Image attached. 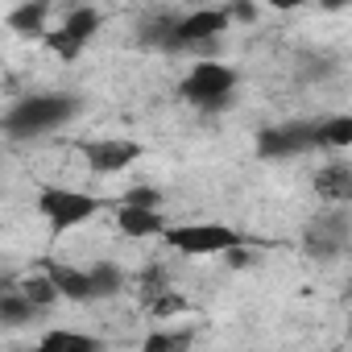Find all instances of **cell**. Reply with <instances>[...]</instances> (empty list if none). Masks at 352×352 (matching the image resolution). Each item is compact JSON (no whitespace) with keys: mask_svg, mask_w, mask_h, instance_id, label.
Segmentation results:
<instances>
[{"mask_svg":"<svg viewBox=\"0 0 352 352\" xmlns=\"http://www.w3.org/2000/svg\"><path fill=\"white\" fill-rule=\"evenodd\" d=\"M46 17H50V5H21L9 13V30L25 38H46Z\"/></svg>","mask_w":352,"mask_h":352,"instance_id":"4fadbf2b","label":"cell"},{"mask_svg":"<svg viewBox=\"0 0 352 352\" xmlns=\"http://www.w3.org/2000/svg\"><path fill=\"white\" fill-rule=\"evenodd\" d=\"M319 120H286V124H274V129H261L257 133V153L261 157H298V153H311L319 149Z\"/></svg>","mask_w":352,"mask_h":352,"instance_id":"5b68a950","label":"cell"},{"mask_svg":"<svg viewBox=\"0 0 352 352\" xmlns=\"http://www.w3.org/2000/svg\"><path fill=\"white\" fill-rule=\"evenodd\" d=\"M83 157H87V166L96 174H116V170H129L141 157V145L124 141V137H100V141L83 145Z\"/></svg>","mask_w":352,"mask_h":352,"instance_id":"52a82bcc","label":"cell"},{"mask_svg":"<svg viewBox=\"0 0 352 352\" xmlns=\"http://www.w3.org/2000/svg\"><path fill=\"white\" fill-rule=\"evenodd\" d=\"M34 352H100V340L87 331H75V327H50Z\"/></svg>","mask_w":352,"mask_h":352,"instance_id":"8fae6325","label":"cell"},{"mask_svg":"<svg viewBox=\"0 0 352 352\" xmlns=\"http://www.w3.org/2000/svg\"><path fill=\"white\" fill-rule=\"evenodd\" d=\"M224 30H228V9H195L187 17H174V30H170V46L166 50L212 54L220 46V34Z\"/></svg>","mask_w":352,"mask_h":352,"instance_id":"3957f363","label":"cell"},{"mask_svg":"<svg viewBox=\"0 0 352 352\" xmlns=\"http://www.w3.org/2000/svg\"><path fill=\"white\" fill-rule=\"evenodd\" d=\"M315 191H319V199H327V204H348L352 199V166L348 162H327L319 174H315Z\"/></svg>","mask_w":352,"mask_h":352,"instance_id":"30bf717a","label":"cell"},{"mask_svg":"<svg viewBox=\"0 0 352 352\" xmlns=\"http://www.w3.org/2000/svg\"><path fill=\"white\" fill-rule=\"evenodd\" d=\"M157 199H162V191H157V187H133V191L124 195V208H145V212H157Z\"/></svg>","mask_w":352,"mask_h":352,"instance_id":"7402d4cb","label":"cell"},{"mask_svg":"<svg viewBox=\"0 0 352 352\" xmlns=\"http://www.w3.org/2000/svg\"><path fill=\"white\" fill-rule=\"evenodd\" d=\"M38 212L46 216L50 232L58 236V232H71V228L87 224L100 212V204L83 191H71V187H42L38 191Z\"/></svg>","mask_w":352,"mask_h":352,"instance_id":"277c9868","label":"cell"},{"mask_svg":"<svg viewBox=\"0 0 352 352\" xmlns=\"http://www.w3.org/2000/svg\"><path fill=\"white\" fill-rule=\"evenodd\" d=\"M228 261H232V270H245V265H249V257H245L241 249H228Z\"/></svg>","mask_w":352,"mask_h":352,"instance_id":"cb8c5ba5","label":"cell"},{"mask_svg":"<svg viewBox=\"0 0 352 352\" xmlns=\"http://www.w3.org/2000/svg\"><path fill=\"white\" fill-rule=\"evenodd\" d=\"M42 311L38 307H30L17 290H0V323L5 327H25V323H34Z\"/></svg>","mask_w":352,"mask_h":352,"instance_id":"5bb4252c","label":"cell"},{"mask_svg":"<svg viewBox=\"0 0 352 352\" xmlns=\"http://www.w3.org/2000/svg\"><path fill=\"white\" fill-rule=\"evenodd\" d=\"M195 331H149L141 352H191Z\"/></svg>","mask_w":352,"mask_h":352,"instance_id":"e0dca14e","label":"cell"},{"mask_svg":"<svg viewBox=\"0 0 352 352\" xmlns=\"http://www.w3.org/2000/svg\"><path fill=\"white\" fill-rule=\"evenodd\" d=\"M17 294H21L30 307H38V311H46V307H54V302H58V290L50 286V278H46V274H38V278H25V282L17 286Z\"/></svg>","mask_w":352,"mask_h":352,"instance_id":"ac0fdd59","label":"cell"},{"mask_svg":"<svg viewBox=\"0 0 352 352\" xmlns=\"http://www.w3.org/2000/svg\"><path fill=\"white\" fill-rule=\"evenodd\" d=\"M170 30H174V17H170V13H162V17H149V21L141 25V42H145V46H157V50H166V46H170Z\"/></svg>","mask_w":352,"mask_h":352,"instance_id":"ffe728a7","label":"cell"},{"mask_svg":"<svg viewBox=\"0 0 352 352\" xmlns=\"http://www.w3.org/2000/svg\"><path fill=\"white\" fill-rule=\"evenodd\" d=\"M87 282H91V298H112L120 290V270L112 261H96L87 265Z\"/></svg>","mask_w":352,"mask_h":352,"instance_id":"2e32d148","label":"cell"},{"mask_svg":"<svg viewBox=\"0 0 352 352\" xmlns=\"http://www.w3.org/2000/svg\"><path fill=\"white\" fill-rule=\"evenodd\" d=\"M232 91H236V71L224 67L220 58H199L187 79L179 83V96L191 104V108H204V112H216V108H228L232 104Z\"/></svg>","mask_w":352,"mask_h":352,"instance_id":"7a4b0ae2","label":"cell"},{"mask_svg":"<svg viewBox=\"0 0 352 352\" xmlns=\"http://www.w3.org/2000/svg\"><path fill=\"white\" fill-rule=\"evenodd\" d=\"M179 253L187 257H212V253H228V249H241V232L224 228V224H183V228H166L162 232Z\"/></svg>","mask_w":352,"mask_h":352,"instance_id":"8992f818","label":"cell"},{"mask_svg":"<svg viewBox=\"0 0 352 352\" xmlns=\"http://www.w3.org/2000/svg\"><path fill=\"white\" fill-rule=\"evenodd\" d=\"M116 224H120V232H124V236H162V232H166L162 212L124 208V204H120V212H116Z\"/></svg>","mask_w":352,"mask_h":352,"instance_id":"7c38bea8","label":"cell"},{"mask_svg":"<svg viewBox=\"0 0 352 352\" xmlns=\"http://www.w3.org/2000/svg\"><path fill=\"white\" fill-rule=\"evenodd\" d=\"M149 311H153V319H170V315L187 311V298H179L174 290H166V294H157V298L149 302Z\"/></svg>","mask_w":352,"mask_h":352,"instance_id":"44dd1931","label":"cell"},{"mask_svg":"<svg viewBox=\"0 0 352 352\" xmlns=\"http://www.w3.org/2000/svg\"><path fill=\"white\" fill-rule=\"evenodd\" d=\"M344 245H348V220L340 212L331 220H319L307 228V253H315V257H336V253H344Z\"/></svg>","mask_w":352,"mask_h":352,"instance_id":"ba28073f","label":"cell"},{"mask_svg":"<svg viewBox=\"0 0 352 352\" xmlns=\"http://www.w3.org/2000/svg\"><path fill=\"white\" fill-rule=\"evenodd\" d=\"M58 30H63L67 38H75L79 46H87V42H91V34L100 30V13H96V9H71V13H67V21H63Z\"/></svg>","mask_w":352,"mask_h":352,"instance_id":"9a60e30c","label":"cell"},{"mask_svg":"<svg viewBox=\"0 0 352 352\" xmlns=\"http://www.w3.org/2000/svg\"><path fill=\"white\" fill-rule=\"evenodd\" d=\"M75 112H79V100L71 91H42V96L17 100L13 112L5 116V129H9V137H42V133L63 129L67 120H75Z\"/></svg>","mask_w":352,"mask_h":352,"instance_id":"6da1fadb","label":"cell"},{"mask_svg":"<svg viewBox=\"0 0 352 352\" xmlns=\"http://www.w3.org/2000/svg\"><path fill=\"white\" fill-rule=\"evenodd\" d=\"M319 141L323 145H352V116H331V120H319Z\"/></svg>","mask_w":352,"mask_h":352,"instance_id":"d6986e66","label":"cell"},{"mask_svg":"<svg viewBox=\"0 0 352 352\" xmlns=\"http://www.w3.org/2000/svg\"><path fill=\"white\" fill-rule=\"evenodd\" d=\"M232 17H236V21H257V9H253V5H232V9H228V21H232Z\"/></svg>","mask_w":352,"mask_h":352,"instance_id":"603a6c76","label":"cell"},{"mask_svg":"<svg viewBox=\"0 0 352 352\" xmlns=\"http://www.w3.org/2000/svg\"><path fill=\"white\" fill-rule=\"evenodd\" d=\"M42 265H46V278H50V286L58 290V298L91 302V282H87V270L63 265V261H42Z\"/></svg>","mask_w":352,"mask_h":352,"instance_id":"9c48e42d","label":"cell"}]
</instances>
